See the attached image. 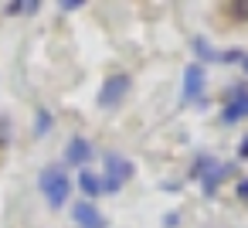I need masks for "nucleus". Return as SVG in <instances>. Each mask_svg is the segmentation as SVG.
Listing matches in <instances>:
<instances>
[{"label":"nucleus","instance_id":"1","mask_svg":"<svg viewBox=\"0 0 248 228\" xmlns=\"http://www.w3.org/2000/svg\"><path fill=\"white\" fill-rule=\"evenodd\" d=\"M38 184H41V194L48 197V204H51V208L68 204V197H72V180L65 177V170H62V167H45V170H41V177H38Z\"/></svg>","mask_w":248,"mask_h":228},{"label":"nucleus","instance_id":"2","mask_svg":"<svg viewBox=\"0 0 248 228\" xmlns=\"http://www.w3.org/2000/svg\"><path fill=\"white\" fill-rule=\"evenodd\" d=\"M102 163H106V177H102V191L106 194H116L129 177H133V163L119 153V150H109L106 157H102Z\"/></svg>","mask_w":248,"mask_h":228},{"label":"nucleus","instance_id":"3","mask_svg":"<svg viewBox=\"0 0 248 228\" xmlns=\"http://www.w3.org/2000/svg\"><path fill=\"white\" fill-rule=\"evenodd\" d=\"M238 119H248V89H231V96H228V106L221 109V123H238Z\"/></svg>","mask_w":248,"mask_h":228},{"label":"nucleus","instance_id":"4","mask_svg":"<svg viewBox=\"0 0 248 228\" xmlns=\"http://www.w3.org/2000/svg\"><path fill=\"white\" fill-rule=\"evenodd\" d=\"M126 92H129V75H112V79H106V85H102V92H99V106H102V109L119 106Z\"/></svg>","mask_w":248,"mask_h":228},{"label":"nucleus","instance_id":"5","mask_svg":"<svg viewBox=\"0 0 248 228\" xmlns=\"http://www.w3.org/2000/svg\"><path fill=\"white\" fill-rule=\"evenodd\" d=\"M184 99L187 102H201L204 99V65H187L184 68Z\"/></svg>","mask_w":248,"mask_h":228},{"label":"nucleus","instance_id":"6","mask_svg":"<svg viewBox=\"0 0 248 228\" xmlns=\"http://www.w3.org/2000/svg\"><path fill=\"white\" fill-rule=\"evenodd\" d=\"M72 218L78 228H106V214L92 204V201H78L72 204Z\"/></svg>","mask_w":248,"mask_h":228},{"label":"nucleus","instance_id":"7","mask_svg":"<svg viewBox=\"0 0 248 228\" xmlns=\"http://www.w3.org/2000/svg\"><path fill=\"white\" fill-rule=\"evenodd\" d=\"M224 174H228L224 163H217V160H211V157H201V160H197V177L204 180V191H207V194L224 180Z\"/></svg>","mask_w":248,"mask_h":228},{"label":"nucleus","instance_id":"8","mask_svg":"<svg viewBox=\"0 0 248 228\" xmlns=\"http://www.w3.org/2000/svg\"><path fill=\"white\" fill-rule=\"evenodd\" d=\"M65 160H68V163H75V167L89 163V160H92V147H89V140L72 136V140H68V150H65Z\"/></svg>","mask_w":248,"mask_h":228},{"label":"nucleus","instance_id":"9","mask_svg":"<svg viewBox=\"0 0 248 228\" xmlns=\"http://www.w3.org/2000/svg\"><path fill=\"white\" fill-rule=\"evenodd\" d=\"M78 191L85 194V201H92L95 194H102V180H99V174H92V170H78Z\"/></svg>","mask_w":248,"mask_h":228},{"label":"nucleus","instance_id":"10","mask_svg":"<svg viewBox=\"0 0 248 228\" xmlns=\"http://www.w3.org/2000/svg\"><path fill=\"white\" fill-rule=\"evenodd\" d=\"M38 7H41L38 0H28V4H7L4 11L7 14H38Z\"/></svg>","mask_w":248,"mask_h":228},{"label":"nucleus","instance_id":"11","mask_svg":"<svg viewBox=\"0 0 248 228\" xmlns=\"http://www.w3.org/2000/svg\"><path fill=\"white\" fill-rule=\"evenodd\" d=\"M194 51H197L201 58H217V51H214V48H211L204 38H194Z\"/></svg>","mask_w":248,"mask_h":228},{"label":"nucleus","instance_id":"12","mask_svg":"<svg viewBox=\"0 0 248 228\" xmlns=\"http://www.w3.org/2000/svg\"><path fill=\"white\" fill-rule=\"evenodd\" d=\"M221 58H224V62H241V58H245V55H241V51H224V55H221Z\"/></svg>","mask_w":248,"mask_h":228},{"label":"nucleus","instance_id":"13","mask_svg":"<svg viewBox=\"0 0 248 228\" xmlns=\"http://www.w3.org/2000/svg\"><path fill=\"white\" fill-rule=\"evenodd\" d=\"M48 123H51V119H48V113H41V116H38V133H45V130H48Z\"/></svg>","mask_w":248,"mask_h":228},{"label":"nucleus","instance_id":"14","mask_svg":"<svg viewBox=\"0 0 248 228\" xmlns=\"http://www.w3.org/2000/svg\"><path fill=\"white\" fill-rule=\"evenodd\" d=\"M82 7V0H65V4H62V11H78Z\"/></svg>","mask_w":248,"mask_h":228},{"label":"nucleus","instance_id":"15","mask_svg":"<svg viewBox=\"0 0 248 228\" xmlns=\"http://www.w3.org/2000/svg\"><path fill=\"white\" fill-rule=\"evenodd\" d=\"M238 157H248V136L241 140V147H238Z\"/></svg>","mask_w":248,"mask_h":228},{"label":"nucleus","instance_id":"16","mask_svg":"<svg viewBox=\"0 0 248 228\" xmlns=\"http://www.w3.org/2000/svg\"><path fill=\"white\" fill-rule=\"evenodd\" d=\"M238 194H241V197H248V180H241V184H238Z\"/></svg>","mask_w":248,"mask_h":228},{"label":"nucleus","instance_id":"17","mask_svg":"<svg viewBox=\"0 0 248 228\" xmlns=\"http://www.w3.org/2000/svg\"><path fill=\"white\" fill-rule=\"evenodd\" d=\"M241 65H245V72H248V55H245V58H241Z\"/></svg>","mask_w":248,"mask_h":228}]
</instances>
